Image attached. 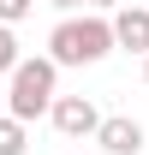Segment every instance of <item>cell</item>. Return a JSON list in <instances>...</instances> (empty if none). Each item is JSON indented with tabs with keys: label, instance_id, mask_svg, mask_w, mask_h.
Masks as SVG:
<instances>
[{
	"label": "cell",
	"instance_id": "obj_9",
	"mask_svg": "<svg viewBox=\"0 0 149 155\" xmlns=\"http://www.w3.org/2000/svg\"><path fill=\"white\" fill-rule=\"evenodd\" d=\"M84 6H90V12H119L125 0H84Z\"/></svg>",
	"mask_w": 149,
	"mask_h": 155
},
{
	"label": "cell",
	"instance_id": "obj_5",
	"mask_svg": "<svg viewBox=\"0 0 149 155\" xmlns=\"http://www.w3.org/2000/svg\"><path fill=\"white\" fill-rule=\"evenodd\" d=\"M113 36H119V48L125 54H149V6H119L113 12Z\"/></svg>",
	"mask_w": 149,
	"mask_h": 155
},
{
	"label": "cell",
	"instance_id": "obj_11",
	"mask_svg": "<svg viewBox=\"0 0 149 155\" xmlns=\"http://www.w3.org/2000/svg\"><path fill=\"white\" fill-rule=\"evenodd\" d=\"M143 84H149V54H143Z\"/></svg>",
	"mask_w": 149,
	"mask_h": 155
},
{
	"label": "cell",
	"instance_id": "obj_4",
	"mask_svg": "<svg viewBox=\"0 0 149 155\" xmlns=\"http://www.w3.org/2000/svg\"><path fill=\"white\" fill-rule=\"evenodd\" d=\"M95 143H101L108 155H143V125H137L131 114H108L101 131H95Z\"/></svg>",
	"mask_w": 149,
	"mask_h": 155
},
{
	"label": "cell",
	"instance_id": "obj_6",
	"mask_svg": "<svg viewBox=\"0 0 149 155\" xmlns=\"http://www.w3.org/2000/svg\"><path fill=\"white\" fill-rule=\"evenodd\" d=\"M24 143H30V125L18 114H0V155H24Z\"/></svg>",
	"mask_w": 149,
	"mask_h": 155
},
{
	"label": "cell",
	"instance_id": "obj_8",
	"mask_svg": "<svg viewBox=\"0 0 149 155\" xmlns=\"http://www.w3.org/2000/svg\"><path fill=\"white\" fill-rule=\"evenodd\" d=\"M36 0H0V24H24Z\"/></svg>",
	"mask_w": 149,
	"mask_h": 155
},
{
	"label": "cell",
	"instance_id": "obj_7",
	"mask_svg": "<svg viewBox=\"0 0 149 155\" xmlns=\"http://www.w3.org/2000/svg\"><path fill=\"white\" fill-rule=\"evenodd\" d=\"M18 36H12V24H0V78H12V72H18Z\"/></svg>",
	"mask_w": 149,
	"mask_h": 155
},
{
	"label": "cell",
	"instance_id": "obj_3",
	"mask_svg": "<svg viewBox=\"0 0 149 155\" xmlns=\"http://www.w3.org/2000/svg\"><path fill=\"white\" fill-rule=\"evenodd\" d=\"M48 119H54V131H66V137H95L108 114H101L90 96H60L54 107H48Z\"/></svg>",
	"mask_w": 149,
	"mask_h": 155
},
{
	"label": "cell",
	"instance_id": "obj_10",
	"mask_svg": "<svg viewBox=\"0 0 149 155\" xmlns=\"http://www.w3.org/2000/svg\"><path fill=\"white\" fill-rule=\"evenodd\" d=\"M48 6H60V12H72V6H78V0H48Z\"/></svg>",
	"mask_w": 149,
	"mask_h": 155
},
{
	"label": "cell",
	"instance_id": "obj_1",
	"mask_svg": "<svg viewBox=\"0 0 149 155\" xmlns=\"http://www.w3.org/2000/svg\"><path fill=\"white\" fill-rule=\"evenodd\" d=\"M119 48L113 36V12H84V18H60L48 30V60L60 66H95V60H108Z\"/></svg>",
	"mask_w": 149,
	"mask_h": 155
},
{
	"label": "cell",
	"instance_id": "obj_2",
	"mask_svg": "<svg viewBox=\"0 0 149 155\" xmlns=\"http://www.w3.org/2000/svg\"><path fill=\"white\" fill-rule=\"evenodd\" d=\"M60 60L36 54V60H18V72H12V90H6V114H18L24 125L30 119H42L48 107L60 101Z\"/></svg>",
	"mask_w": 149,
	"mask_h": 155
}]
</instances>
